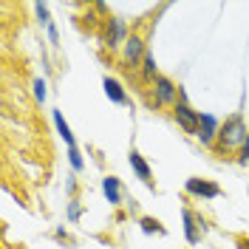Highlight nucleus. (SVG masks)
<instances>
[{
  "instance_id": "obj_5",
  "label": "nucleus",
  "mask_w": 249,
  "mask_h": 249,
  "mask_svg": "<svg viewBox=\"0 0 249 249\" xmlns=\"http://www.w3.org/2000/svg\"><path fill=\"white\" fill-rule=\"evenodd\" d=\"M215 133H218V119L210 116V113H204L201 124H198V139H201L204 144H210V142L215 139Z\"/></svg>"
},
{
  "instance_id": "obj_17",
  "label": "nucleus",
  "mask_w": 249,
  "mask_h": 249,
  "mask_svg": "<svg viewBox=\"0 0 249 249\" xmlns=\"http://www.w3.org/2000/svg\"><path fill=\"white\" fill-rule=\"evenodd\" d=\"M34 96H37L40 102L46 99V82H43V79H37V82H34Z\"/></svg>"
},
{
  "instance_id": "obj_15",
  "label": "nucleus",
  "mask_w": 249,
  "mask_h": 249,
  "mask_svg": "<svg viewBox=\"0 0 249 249\" xmlns=\"http://www.w3.org/2000/svg\"><path fill=\"white\" fill-rule=\"evenodd\" d=\"M68 159H71V167H74V170H82V156H79L77 147H71V150H68Z\"/></svg>"
},
{
  "instance_id": "obj_19",
  "label": "nucleus",
  "mask_w": 249,
  "mask_h": 249,
  "mask_svg": "<svg viewBox=\"0 0 249 249\" xmlns=\"http://www.w3.org/2000/svg\"><path fill=\"white\" fill-rule=\"evenodd\" d=\"M48 40H51V43H57V29H54V26H48Z\"/></svg>"
},
{
  "instance_id": "obj_14",
  "label": "nucleus",
  "mask_w": 249,
  "mask_h": 249,
  "mask_svg": "<svg viewBox=\"0 0 249 249\" xmlns=\"http://www.w3.org/2000/svg\"><path fill=\"white\" fill-rule=\"evenodd\" d=\"M144 79H156V60L144 54Z\"/></svg>"
},
{
  "instance_id": "obj_20",
  "label": "nucleus",
  "mask_w": 249,
  "mask_h": 249,
  "mask_svg": "<svg viewBox=\"0 0 249 249\" xmlns=\"http://www.w3.org/2000/svg\"><path fill=\"white\" fill-rule=\"evenodd\" d=\"M68 215H71V218H77V215H79V207H77V204H71V210H68Z\"/></svg>"
},
{
  "instance_id": "obj_11",
  "label": "nucleus",
  "mask_w": 249,
  "mask_h": 249,
  "mask_svg": "<svg viewBox=\"0 0 249 249\" xmlns=\"http://www.w3.org/2000/svg\"><path fill=\"white\" fill-rule=\"evenodd\" d=\"M142 51H144V48H142V40H139V37H130V40H127V46H124V60L136 62L142 57Z\"/></svg>"
},
{
  "instance_id": "obj_1",
  "label": "nucleus",
  "mask_w": 249,
  "mask_h": 249,
  "mask_svg": "<svg viewBox=\"0 0 249 249\" xmlns=\"http://www.w3.org/2000/svg\"><path fill=\"white\" fill-rule=\"evenodd\" d=\"M247 124L241 116H232L224 122V130H221V150H235V147H244L247 142Z\"/></svg>"
},
{
  "instance_id": "obj_13",
  "label": "nucleus",
  "mask_w": 249,
  "mask_h": 249,
  "mask_svg": "<svg viewBox=\"0 0 249 249\" xmlns=\"http://www.w3.org/2000/svg\"><path fill=\"white\" fill-rule=\"evenodd\" d=\"M139 224H142V230H144L147 235H150V232H164V227H161L159 221H153V218H142Z\"/></svg>"
},
{
  "instance_id": "obj_9",
  "label": "nucleus",
  "mask_w": 249,
  "mask_h": 249,
  "mask_svg": "<svg viewBox=\"0 0 249 249\" xmlns=\"http://www.w3.org/2000/svg\"><path fill=\"white\" fill-rule=\"evenodd\" d=\"M54 124H57L60 136L65 139V144H68V147H74V133H71V127H68V122L62 119V113H60V110H54Z\"/></svg>"
},
{
  "instance_id": "obj_7",
  "label": "nucleus",
  "mask_w": 249,
  "mask_h": 249,
  "mask_svg": "<svg viewBox=\"0 0 249 249\" xmlns=\"http://www.w3.org/2000/svg\"><path fill=\"white\" fill-rule=\"evenodd\" d=\"M130 167L136 170V176H139L142 181H147V184H150V167H147V161L142 159V153L130 150Z\"/></svg>"
},
{
  "instance_id": "obj_4",
  "label": "nucleus",
  "mask_w": 249,
  "mask_h": 249,
  "mask_svg": "<svg viewBox=\"0 0 249 249\" xmlns=\"http://www.w3.org/2000/svg\"><path fill=\"white\" fill-rule=\"evenodd\" d=\"M187 190L193 193V196H204V198H215L218 193V184H213V181H204V178H190L187 181Z\"/></svg>"
},
{
  "instance_id": "obj_6",
  "label": "nucleus",
  "mask_w": 249,
  "mask_h": 249,
  "mask_svg": "<svg viewBox=\"0 0 249 249\" xmlns=\"http://www.w3.org/2000/svg\"><path fill=\"white\" fill-rule=\"evenodd\" d=\"M102 85H105V93H108L110 102H116V105H124V102H127V96H124L122 85H119L116 79H110V77H108L105 82H102Z\"/></svg>"
},
{
  "instance_id": "obj_3",
  "label": "nucleus",
  "mask_w": 249,
  "mask_h": 249,
  "mask_svg": "<svg viewBox=\"0 0 249 249\" xmlns=\"http://www.w3.org/2000/svg\"><path fill=\"white\" fill-rule=\"evenodd\" d=\"M153 85H156V102H161V105L176 102V85L167 77H156Z\"/></svg>"
},
{
  "instance_id": "obj_18",
  "label": "nucleus",
  "mask_w": 249,
  "mask_h": 249,
  "mask_svg": "<svg viewBox=\"0 0 249 249\" xmlns=\"http://www.w3.org/2000/svg\"><path fill=\"white\" fill-rule=\"evenodd\" d=\"M238 161H241V164H247V161H249V136H247V142H244V147H241V156H238Z\"/></svg>"
},
{
  "instance_id": "obj_12",
  "label": "nucleus",
  "mask_w": 249,
  "mask_h": 249,
  "mask_svg": "<svg viewBox=\"0 0 249 249\" xmlns=\"http://www.w3.org/2000/svg\"><path fill=\"white\" fill-rule=\"evenodd\" d=\"M124 37V23L122 20H110V34H108V43L110 46H116L119 40Z\"/></svg>"
},
{
  "instance_id": "obj_10",
  "label": "nucleus",
  "mask_w": 249,
  "mask_h": 249,
  "mask_svg": "<svg viewBox=\"0 0 249 249\" xmlns=\"http://www.w3.org/2000/svg\"><path fill=\"white\" fill-rule=\"evenodd\" d=\"M181 218H184V235L190 244H196L198 241V230H196V218H193V213L190 210H181Z\"/></svg>"
},
{
  "instance_id": "obj_16",
  "label": "nucleus",
  "mask_w": 249,
  "mask_h": 249,
  "mask_svg": "<svg viewBox=\"0 0 249 249\" xmlns=\"http://www.w3.org/2000/svg\"><path fill=\"white\" fill-rule=\"evenodd\" d=\"M34 9H37V17H40V23H43V26H51V20H48V6H43V3H37Z\"/></svg>"
},
{
  "instance_id": "obj_2",
  "label": "nucleus",
  "mask_w": 249,
  "mask_h": 249,
  "mask_svg": "<svg viewBox=\"0 0 249 249\" xmlns=\"http://www.w3.org/2000/svg\"><path fill=\"white\" fill-rule=\"evenodd\" d=\"M173 116H176V122L181 124L187 133H196V136H198V124H201V116H198L196 110L190 108L187 102H178V105H176V110H173Z\"/></svg>"
},
{
  "instance_id": "obj_8",
  "label": "nucleus",
  "mask_w": 249,
  "mask_h": 249,
  "mask_svg": "<svg viewBox=\"0 0 249 249\" xmlns=\"http://www.w3.org/2000/svg\"><path fill=\"white\" fill-rule=\"evenodd\" d=\"M102 190H105V198L110 204H119V178H113V176L102 178Z\"/></svg>"
}]
</instances>
